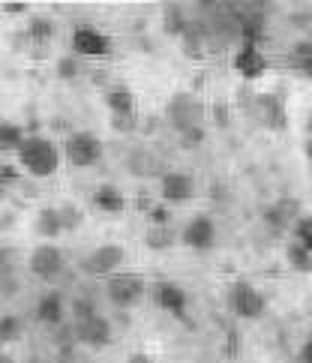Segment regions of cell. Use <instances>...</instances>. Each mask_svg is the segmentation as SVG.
<instances>
[{
	"mask_svg": "<svg viewBox=\"0 0 312 363\" xmlns=\"http://www.w3.org/2000/svg\"><path fill=\"white\" fill-rule=\"evenodd\" d=\"M16 157H18V165L30 177H51L60 165L63 147H57L55 141L45 138V135H28Z\"/></svg>",
	"mask_w": 312,
	"mask_h": 363,
	"instance_id": "cell-1",
	"label": "cell"
},
{
	"mask_svg": "<svg viewBox=\"0 0 312 363\" xmlns=\"http://www.w3.org/2000/svg\"><path fill=\"white\" fill-rule=\"evenodd\" d=\"M145 294H147V279L141 274L121 270V274L108 277V282H106V297L117 309H133L135 303L145 301Z\"/></svg>",
	"mask_w": 312,
	"mask_h": 363,
	"instance_id": "cell-2",
	"label": "cell"
},
{
	"mask_svg": "<svg viewBox=\"0 0 312 363\" xmlns=\"http://www.w3.org/2000/svg\"><path fill=\"white\" fill-rule=\"evenodd\" d=\"M165 121L177 129V135L186 133V129H192V126H201V121H204L201 99L192 96V94H174L165 106Z\"/></svg>",
	"mask_w": 312,
	"mask_h": 363,
	"instance_id": "cell-3",
	"label": "cell"
},
{
	"mask_svg": "<svg viewBox=\"0 0 312 363\" xmlns=\"http://www.w3.org/2000/svg\"><path fill=\"white\" fill-rule=\"evenodd\" d=\"M63 157L75 168H90L102 160V141L94 133L78 129V133H69L67 141H63Z\"/></svg>",
	"mask_w": 312,
	"mask_h": 363,
	"instance_id": "cell-4",
	"label": "cell"
},
{
	"mask_svg": "<svg viewBox=\"0 0 312 363\" xmlns=\"http://www.w3.org/2000/svg\"><path fill=\"white\" fill-rule=\"evenodd\" d=\"M28 270L39 279V282H57L67 270V255L60 252V246L55 243H43L36 246L28 258Z\"/></svg>",
	"mask_w": 312,
	"mask_h": 363,
	"instance_id": "cell-5",
	"label": "cell"
},
{
	"mask_svg": "<svg viewBox=\"0 0 312 363\" xmlns=\"http://www.w3.org/2000/svg\"><path fill=\"white\" fill-rule=\"evenodd\" d=\"M121 264H126V250L121 243H102L90 255H84L82 270L87 277H114L121 274Z\"/></svg>",
	"mask_w": 312,
	"mask_h": 363,
	"instance_id": "cell-6",
	"label": "cell"
},
{
	"mask_svg": "<svg viewBox=\"0 0 312 363\" xmlns=\"http://www.w3.org/2000/svg\"><path fill=\"white\" fill-rule=\"evenodd\" d=\"M228 306H231V313L238 315V318H258L264 313V294L255 289L252 282H246V279H238L228 289Z\"/></svg>",
	"mask_w": 312,
	"mask_h": 363,
	"instance_id": "cell-7",
	"label": "cell"
},
{
	"mask_svg": "<svg viewBox=\"0 0 312 363\" xmlns=\"http://www.w3.org/2000/svg\"><path fill=\"white\" fill-rule=\"evenodd\" d=\"M252 114L270 133H285V129H289V111H285V102L279 94H255Z\"/></svg>",
	"mask_w": 312,
	"mask_h": 363,
	"instance_id": "cell-8",
	"label": "cell"
},
{
	"mask_svg": "<svg viewBox=\"0 0 312 363\" xmlns=\"http://www.w3.org/2000/svg\"><path fill=\"white\" fill-rule=\"evenodd\" d=\"M69 48H72L75 57H108L111 55V36L90 28V24H82V28L72 30Z\"/></svg>",
	"mask_w": 312,
	"mask_h": 363,
	"instance_id": "cell-9",
	"label": "cell"
},
{
	"mask_svg": "<svg viewBox=\"0 0 312 363\" xmlns=\"http://www.w3.org/2000/svg\"><path fill=\"white\" fill-rule=\"evenodd\" d=\"M180 240H184V246H189V250H195V252L213 250V243H216V225H213V219L207 216V213H195L189 223L184 225V231H180Z\"/></svg>",
	"mask_w": 312,
	"mask_h": 363,
	"instance_id": "cell-10",
	"label": "cell"
},
{
	"mask_svg": "<svg viewBox=\"0 0 312 363\" xmlns=\"http://www.w3.org/2000/svg\"><path fill=\"white\" fill-rule=\"evenodd\" d=\"M75 340L82 342V345H87V348H108L111 345V340H114V328H111V321L106 318V315H90V318H84V321H78L75 324Z\"/></svg>",
	"mask_w": 312,
	"mask_h": 363,
	"instance_id": "cell-11",
	"label": "cell"
},
{
	"mask_svg": "<svg viewBox=\"0 0 312 363\" xmlns=\"http://www.w3.org/2000/svg\"><path fill=\"white\" fill-rule=\"evenodd\" d=\"M231 69L240 75L243 82H255L267 72V57L262 55L258 43H243L231 57Z\"/></svg>",
	"mask_w": 312,
	"mask_h": 363,
	"instance_id": "cell-12",
	"label": "cell"
},
{
	"mask_svg": "<svg viewBox=\"0 0 312 363\" xmlns=\"http://www.w3.org/2000/svg\"><path fill=\"white\" fill-rule=\"evenodd\" d=\"M153 301L162 313H172L174 318H186V306H189V294L180 289L177 282H156L153 285Z\"/></svg>",
	"mask_w": 312,
	"mask_h": 363,
	"instance_id": "cell-13",
	"label": "cell"
},
{
	"mask_svg": "<svg viewBox=\"0 0 312 363\" xmlns=\"http://www.w3.org/2000/svg\"><path fill=\"white\" fill-rule=\"evenodd\" d=\"M160 196L165 204H186L192 196H195V184H192V177L184 174V172H165L162 180H160Z\"/></svg>",
	"mask_w": 312,
	"mask_h": 363,
	"instance_id": "cell-14",
	"label": "cell"
},
{
	"mask_svg": "<svg viewBox=\"0 0 312 363\" xmlns=\"http://www.w3.org/2000/svg\"><path fill=\"white\" fill-rule=\"evenodd\" d=\"M301 204L294 199H279L277 204L264 207V223L273 228V231H285V228H294V223L301 219Z\"/></svg>",
	"mask_w": 312,
	"mask_h": 363,
	"instance_id": "cell-15",
	"label": "cell"
},
{
	"mask_svg": "<svg viewBox=\"0 0 312 363\" xmlns=\"http://www.w3.org/2000/svg\"><path fill=\"white\" fill-rule=\"evenodd\" d=\"M63 318H67V303H63L60 291H45L36 301V321L48 324V328H60Z\"/></svg>",
	"mask_w": 312,
	"mask_h": 363,
	"instance_id": "cell-16",
	"label": "cell"
},
{
	"mask_svg": "<svg viewBox=\"0 0 312 363\" xmlns=\"http://www.w3.org/2000/svg\"><path fill=\"white\" fill-rule=\"evenodd\" d=\"M33 228H36V235L43 238V240H55L57 235H63V219H60V207H43V211L36 213L33 219Z\"/></svg>",
	"mask_w": 312,
	"mask_h": 363,
	"instance_id": "cell-17",
	"label": "cell"
},
{
	"mask_svg": "<svg viewBox=\"0 0 312 363\" xmlns=\"http://www.w3.org/2000/svg\"><path fill=\"white\" fill-rule=\"evenodd\" d=\"M94 204L99 207L102 213H123L129 201L114 184H102V186L94 189Z\"/></svg>",
	"mask_w": 312,
	"mask_h": 363,
	"instance_id": "cell-18",
	"label": "cell"
},
{
	"mask_svg": "<svg viewBox=\"0 0 312 363\" xmlns=\"http://www.w3.org/2000/svg\"><path fill=\"white\" fill-rule=\"evenodd\" d=\"M285 63H289L291 72L312 79V40H297L285 55Z\"/></svg>",
	"mask_w": 312,
	"mask_h": 363,
	"instance_id": "cell-19",
	"label": "cell"
},
{
	"mask_svg": "<svg viewBox=\"0 0 312 363\" xmlns=\"http://www.w3.org/2000/svg\"><path fill=\"white\" fill-rule=\"evenodd\" d=\"M106 106L111 114H135V94L123 84L106 90Z\"/></svg>",
	"mask_w": 312,
	"mask_h": 363,
	"instance_id": "cell-20",
	"label": "cell"
},
{
	"mask_svg": "<svg viewBox=\"0 0 312 363\" xmlns=\"http://www.w3.org/2000/svg\"><path fill=\"white\" fill-rule=\"evenodd\" d=\"M126 165H129V172H133L135 177H150V174L160 172V160H156L153 153L145 150V147H135L133 153H129Z\"/></svg>",
	"mask_w": 312,
	"mask_h": 363,
	"instance_id": "cell-21",
	"label": "cell"
},
{
	"mask_svg": "<svg viewBox=\"0 0 312 363\" xmlns=\"http://www.w3.org/2000/svg\"><path fill=\"white\" fill-rule=\"evenodd\" d=\"M177 243V235L172 225H150L145 231V246L153 252H162V250H172V246Z\"/></svg>",
	"mask_w": 312,
	"mask_h": 363,
	"instance_id": "cell-22",
	"label": "cell"
},
{
	"mask_svg": "<svg viewBox=\"0 0 312 363\" xmlns=\"http://www.w3.org/2000/svg\"><path fill=\"white\" fill-rule=\"evenodd\" d=\"M57 36V24L51 21L48 16H33L30 24H28V40L36 43V45H45Z\"/></svg>",
	"mask_w": 312,
	"mask_h": 363,
	"instance_id": "cell-23",
	"label": "cell"
},
{
	"mask_svg": "<svg viewBox=\"0 0 312 363\" xmlns=\"http://www.w3.org/2000/svg\"><path fill=\"white\" fill-rule=\"evenodd\" d=\"M285 258H289L291 270H297V274H312V252L303 243L289 240V246H285Z\"/></svg>",
	"mask_w": 312,
	"mask_h": 363,
	"instance_id": "cell-24",
	"label": "cell"
},
{
	"mask_svg": "<svg viewBox=\"0 0 312 363\" xmlns=\"http://www.w3.org/2000/svg\"><path fill=\"white\" fill-rule=\"evenodd\" d=\"M189 18L184 16V9L180 6H168L165 12H162V28H165V33H172V36H184L186 30H189Z\"/></svg>",
	"mask_w": 312,
	"mask_h": 363,
	"instance_id": "cell-25",
	"label": "cell"
},
{
	"mask_svg": "<svg viewBox=\"0 0 312 363\" xmlns=\"http://www.w3.org/2000/svg\"><path fill=\"white\" fill-rule=\"evenodd\" d=\"M24 129L18 126V123H12V121H6L4 126H0V145H4V150H12V153H18V147L24 145Z\"/></svg>",
	"mask_w": 312,
	"mask_h": 363,
	"instance_id": "cell-26",
	"label": "cell"
},
{
	"mask_svg": "<svg viewBox=\"0 0 312 363\" xmlns=\"http://www.w3.org/2000/svg\"><path fill=\"white\" fill-rule=\"evenodd\" d=\"M291 240L303 243L306 250L312 252V216H309V213H303V216L294 223V228H291Z\"/></svg>",
	"mask_w": 312,
	"mask_h": 363,
	"instance_id": "cell-27",
	"label": "cell"
},
{
	"mask_svg": "<svg viewBox=\"0 0 312 363\" xmlns=\"http://www.w3.org/2000/svg\"><path fill=\"white\" fill-rule=\"evenodd\" d=\"M18 336H21V318L6 313L4 318H0V340H4V342H16Z\"/></svg>",
	"mask_w": 312,
	"mask_h": 363,
	"instance_id": "cell-28",
	"label": "cell"
},
{
	"mask_svg": "<svg viewBox=\"0 0 312 363\" xmlns=\"http://www.w3.org/2000/svg\"><path fill=\"white\" fill-rule=\"evenodd\" d=\"M60 219H63V231H75V228H82V223H84V211L82 207H75V204H63L60 207Z\"/></svg>",
	"mask_w": 312,
	"mask_h": 363,
	"instance_id": "cell-29",
	"label": "cell"
},
{
	"mask_svg": "<svg viewBox=\"0 0 312 363\" xmlns=\"http://www.w3.org/2000/svg\"><path fill=\"white\" fill-rule=\"evenodd\" d=\"M96 313H99V309L94 306V301H90V297L75 294V301H72V318H75V324L84 321V318H90V315H96Z\"/></svg>",
	"mask_w": 312,
	"mask_h": 363,
	"instance_id": "cell-30",
	"label": "cell"
},
{
	"mask_svg": "<svg viewBox=\"0 0 312 363\" xmlns=\"http://www.w3.org/2000/svg\"><path fill=\"white\" fill-rule=\"evenodd\" d=\"M78 72H82V63H78L75 55H67V57L57 60V79L72 82V79H78Z\"/></svg>",
	"mask_w": 312,
	"mask_h": 363,
	"instance_id": "cell-31",
	"label": "cell"
},
{
	"mask_svg": "<svg viewBox=\"0 0 312 363\" xmlns=\"http://www.w3.org/2000/svg\"><path fill=\"white\" fill-rule=\"evenodd\" d=\"M141 123H138V114H111V129L114 133H123V135H129V133H135Z\"/></svg>",
	"mask_w": 312,
	"mask_h": 363,
	"instance_id": "cell-32",
	"label": "cell"
},
{
	"mask_svg": "<svg viewBox=\"0 0 312 363\" xmlns=\"http://www.w3.org/2000/svg\"><path fill=\"white\" fill-rule=\"evenodd\" d=\"M147 219H150V225H172V204H165V201L153 204Z\"/></svg>",
	"mask_w": 312,
	"mask_h": 363,
	"instance_id": "cell-33",
	"label": "cell"
},
{
	"mask_svg": "<svg viewBox=\"0 0 312 363\" xmlns=\"http://www.w3.org/2000/svg\"><path fill=\"white\" fill-rule=\"evenodd\" d=\"M201 141H204V129L201 126H192V129H186V133H180V145H184L186 150L199 147Z\"/></svg>",
	"mask_w": 312,
	"mask_h": 363,
	"instance_id": "cell-34",
	"label": "cell"
},
{
	"mask_svg": "<svg viewBox=\"0 0 312 363\" xmlns=\"http://www.w3.org/2000/svg\"><path fill=\"white\" fill-rule=\"evenodd\" d=\"M21 172H24L21 165H4L0 168V180H4V184H16V180L21 177Z\"/></svg>",
	"mask_w": 312,
	"mask_h": 363,
	"instance_id": "cell-35",
	"label": "cell"
},
{
	"mask_svg": "<svg viewBox=\"0 0 312 363\" xmlns=\"http://www.w3.org/2000/svg\"><path fill=\"white\" fill-rule=\"evenodd\" d=\"M297 363H312V333L306 336V342L301 345V352H297Z\"/></svg>",
	"mask_w": 312,
	"mask_h": 363,
	"instance_id": "cell-36",
	"label": "cell"
},
{
	"mask_svg": "<svg viewBox=\"0 0 312 363\" xmlns=\"http://www.w3.org/2000/svg\"><path fill=\"white\" fill-rule=\"evenodd\" d=\"M291 24H294V28H309V24H312V12H291Z\"/></svg>",
	"mask_w": 312,
	"mask_h": 363,
	"instance_id": "cell-37",
	"label": "cell"
},
{
	"mask_svg": "<svg viewBox=\"0 0 312 363\" xmlns=\"http://www.w3.org/2000/svg\"><path fill=\"white\" fill-rule=\"evenodd\" d=\"M4 12H6V16H24L28 6H24V4H4Z\"/></svg>",
	"mask_w": 312,
	"mask_h": 363,
	"instance_id": "cell-38",
	"label": "cell"
},
{
	"mask_svg": "<svg viewBox=\"0 0 312 363\" xmlns=\"http://www.w3.org/2000/svg\"><path fill=\"white\" fill-rule=\"evenodd\" d=\"M213 118H216V123H219V126H228V114H225V106H216V108H213Z\"/></svg>",
	"mask_w": 312,
	"mask_h": 363,
	"instance_id": "cell-39",
	"label": "cell"
},
{
	"mask_svg": "<svg viewBox=\"0 0 312 363\" xmlns=\"http://www.w3.org/2000/svg\"><path fill=\"white\" fill-rule=\"evenodd\" d=\"M126 363H156V360H153L150 354H141V352H138V354H133V357H129Z\"/></svg>",
	"mask_w": 312,
	"mask_h": 363,
	"instance_id": "cell-40",
	"label": "cell"
},
{
	"mask_svg": "<svg viewBox=\"0 0 312 363\" xmlns=\"http://www.w3.org/2000/svg\"><path fill=\"white\" fill-rule=\"evenodd\" d=\"M306 153H309V160H312V141H309V145H306Z\"/></svg>",
	"mask_w": 312,
	"mask_h": 363,
	"instance_id": "cell-41",
	"label": "cell"
},
{
	"mask_svg": "<svg viewBox=\"0 0 312 363\" xmlns=\"http://www.w3.org/2000/svg\"><path fill=\"white\" fill-rule=\"evenodd\" d=\"M204 363H225V360H204Z\"/></svg>",
	"mask_w": 312,
	"mask_h": 363,
	"instance_id": "cell-42",
	"label": "cell"
}]
</instances>
